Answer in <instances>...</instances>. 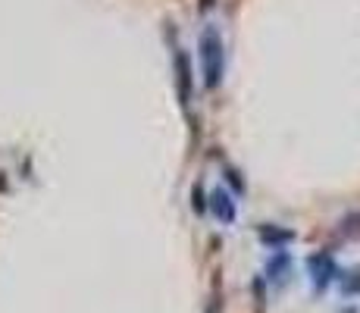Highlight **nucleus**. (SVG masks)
<instances>
[{"mask_svg": "<svg viewBox=\"0 0 360 313\" xmlns=\"http://www.w3.org/2000/svg\"><path fill=\"white\" fill-rule=\"evenodd\" d=\"M198 51H200V69H204V85L213 91V88H219L226 72V51L217 25H204V32L198 38Z\"/></svg>", "mask_w": 360, "mask_h": 313, "instance_id": "1", "label": "nucleus"}, {"mask_svg": "<svg viewBox=\"0 0 360 313\" xmlns=\"http://www.w3.org/2000/svg\"><path fill=\"white\" fill-rule=\"evenodd\" d=\"M307 267H310V279H314L316 288H326L332 279H338V263L332 260V254H326V250L310 257Z\"/></svg>", "mask_w": 360, "mask_h": 313, "instance_id": "2", "label": "nucleus"}, {"mask_svg": "<svg viewBox=\"0 0 360 313\" xmlns=\"http://www.w3.org/2000/svg\"><path fill=\"white\" fill-rule=\"evenodd\" d=\"M172 66H176V88H179V101L188 110L191 103V60L182 47H176V57H172Z\"/></svg>", "mask_w": 360, "mask_h": 313, "instance_id": "3", "label": "nucleus"}, {"mask_svg": "<svg viewBox=\"0 0 360 313\" xmlns=\"http://www.w3.org/2000/svg\"><path fill=\"white\" fill-rule=\"evenodd\" d=\"M207 200H210V213L219 222H226V226L235 222V200H232V194L226 191V188H213Z\"/></svg>", "mask_w": 360, "mask_h": 313, "instance_id": "4", "label": "nucleus"}, {"mask_svg": "<svg viewBox=\"0 0 360 313\" xmlns=\"http://www.w3.org/2000/svg\"><path fill=\"white\" fill-rule=\"evenodd\" d=\"M288 267H292V257L285 254V250H276L273 257L266 260V279L269 282H282L288 273Z\"/></svg>", "mask_w": 360, "mask_h": 313, "instance_id": "5", "label": "nucleus"}, {"mask_svg": "<svg viewBox=\"0 0 360 313\" xmlns=\"http://www.w3.org/2000/svg\"><path fill=\"white\" fill-rule=\"evenodd\" d=\"M260 238L266 241V245H273V248H282V245H288V241H295V232L292 229H279V226H263Z\"/></svg>", "mask_w": 360, "mask_h": 313, "instance_id": "6", "label": "nucleus"}, {"mask_svg": "<svg viewBox=\"0 0 360 313\" xmlns=\"http://www.w3.org/2000/svg\"><path fill=\"white\" fill-rule=\"evenodd\" d=\"M338 232H342L345 238H360V213H348V217L342 219V226H338Z\"/></svg>", "mask_w": 360, "mask_h": 313, "instance_id": "7", "label": "nucleus"}, {"mask_svg": "<svg viewBox=\"0 0 360 313\" xmlns=\"http://www.w3.org/2000/svg\"><path fill=\"white\" fill-rule=\"evenodd\" d=\"M338 279H342L345 295H360V269H354V273H348V276H338Z\"/></svg>", "mask_w": 360, "mask_h": 313, "instance_id": "8", "label": "nucleus"}, {"mask_svg": "<svg viewBox=\"0 0 360 313\" xmlns=\"http://www.w3.org/2000/svg\"><path fill=\"white\" fill-rule=\"evenodd\" d=\"M226 179H229V185L235 188V194H245V179H241V172H238V170L226 166Z\"/></svg>", "mask_w": 360, "mask_h": 313, "instance_id": "9", "label": "nucleus"}, {"mask_svg": "<svg viewBox=\"0 0 360 313\" xmlns=\"http://www.w3.org/2000/svg\"><path fill=\"white\" fill-rule=\"evenodd\" d=\"M195 207H198V210H200V213H204V191H200V188H198V191H195Z\"/></svg>", "mask_w": 360, "mask_h": 313, "instance_id": "10", "label": "nucleus"}]
</instances>
